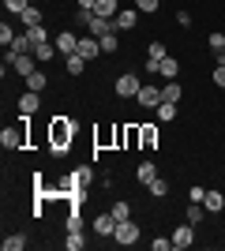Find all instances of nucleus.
Masks as SVG:
<instances>
[{"label": "nucleus", "instance_id": "obj_23", "mask_svg": "<svg viewBox=\"0 0 225 251\" xmlns=\"http://www.w3.org/2000/svg\"><path fill=\"white\" fill-rule=\"evenodd\" d=\"M64 232H83V214H79V210H68V218H64Z\"/></svg>", "mask_w": 225, "mask_h": 251}, {"label": "nucleus", "instance_id": "obj_41", "mask_svg": "<svg viewBox=\"0 0 225 251\" xmlns=\"http://www.w3.org/2000/svg\"><path fill=\"white\" fill-rule=\"evenodd\" d=\"M94 23V11H83V8H75V26H90Z\"/></svg>", "mask_w": 225, "mask_h": 251}, {"label": "nucleus", "instance_id": "obj_3", "mask_svg": "<svg viewBox=\"0 0 225 251\" xmlns=\"http://www.w3.org/2000/svg\"><path fill=\"white\" fill-rule=\"evenodd\" d=\"M139 236H143V229H139V225H135L131 218H124V221H117L113 244H120V248H131V244H139Z\"/></svg>", "mask_w": 225, "mask_h": 251}, {"label": "nucleus", "instance_id": "obj_40", "mask_svg": "<svg viewBox=\"0 0 225 251\" xmlns=\"http://www.w3.org/2000/svg\"><path fill=\"white\" fill-rule=\"evenodd\" d=\"M210 79H214V86H218V90H225V60H218V68L210 72Z\"/></svg>", "mask_w": 225, "mask_h": 251}, {"label": "nucleus", "instance_id": "obj_4", "mask_svg": "<svg viewBox=\"0 0 225 251\" xmlns=\"http://www.w3.org/2000/svg\"><path fill=\"white\" fill-rule=\"evenodd\" d=\"M169 236H173V251H188L195 244V225H192V221H184V225H176Z\"/></svg>", "mask_w": 225, "mask_h": 251}, {"label": "nucleus", "instance_id": "obj_11", "mask_svg": "<svg viewBox=\"0 0 225 251\" xmlns=\"http://www.w3.org/2000/svg\"><path fill=\"white\" fill-rule=\"evenodd\" d=\"M86 30L94 34V38H105V34H117V23H113V19H105V15H98V11H94V23H90Z\"/></svg>", "mask_w": 225, "mask_h": 251}, {"label": "nucleus", "instance_id": "obj_44", "mask_svg": "<svg viewBox=\"0 0 225 251\" xmlns=\"http://www.w3.org/2000/svg\"><path fill=\"white\" fill-rule=\"evenodd\" d=\"M98 0H75V8H83V11H94Z\"/></svg>", "mask_w": 225, "mask_h": 251}, {"label": "nucleus", "instance_id": "obj_9", "mask_svg": "<svg viewBox=\"0 0 225 251\" xmlns=\"http://www.w3.org/2000/svg\"><path fill=\"white\" fill-rule=\"evenodd\" d=\"M139 15H143V11L135 8V4H128V8L117 11V19H113V23H117V30H135V26H139Z\"/></svg>", "mask_w": 225, "mask_h": 251}, {"label": "nucleus", "instance_id": "obj_31", "mask_svg": "<svg viewBox=\"0 0 225 251\" xmlns=\"http://www.w3.org/2000/svg\"><path fill=\"white\" fill-rule=\"evenodd\" d=\"M124 147L139 150V124H128V131H124Z\"/></svg>", "mask_w": 225, "mask_h": 251}, {"label": "nucleus", "instance_id": "obj_42", "mask_svg": "<svg viewBox=\"0 0 225 251\" xmlns=\"http://www.w3.org/2000/svg\"><path fill=\"white\" fill-rule=\"evenodd\" d=\"M188 199H192V202H203L206 199V188H203V184H192V188H188Z\"/></svg>", "mask_w": 225, "mask_h": 251}, {"label": "nucleus", "instance_id": "obj_25", "mask_svg": "<svg viewBox=\"0 0 225 251\" xmlns=\"http://www.w3.org/2000/svg\"><path fill=\"white\" fill-rule=\"evenodd\" d=\"M206 45H210V52H214V56H225V34H222V30L210 34V38H206Z\"/></svg>", "mask_w": 225, "mask_h": 251}, {"label": "nucleus", "instance_id": "obj_18", "mask_svg": "<svg viewBox=\"0 0 225 251\" xmlns=\"http://www.w3.org/2000/svg\"><path fill=\"white\" fill-rule=\"evenodd\" d=\"M154 176H158V165H154V161H139V165H135V180H139V184H150Z\"/></svg>", "mask_w": 225, "mask_h": 251}, {"label": "nucleus", "instance_id": "obj_33", "mask_svg": "<svg viewBox=\"0 0 225 251\" xmlns=\"http://www.w3.org/2000/svg\"><path fill=\"white\" fill-rule=\"evenodd\" d=\"M98 42H101V52H105V56H113V52L120 49V38H117V34H105V38H98Z\"/></svg>", "mask_w": 225, "mask_h": 251}, {"label": "nucleus", "instance_id": "obj_24", "mask_svg": "<svg viewBox=\"0 0 225 251\" xmlns=\"http://www.w3.org/2000/svg\"><path fill=\"white\" fill-rule=\"evenodd\" d=\"M0 248H4V251H23V248H26V236H23V232H11V236H4Z\"/></svg>", "mask_w": 225, "mask_h": 251}, {"label": "nucleus", "instance_id": "obj_6", "mask_svg": "<svg viewBox=\"0 0 225 251\" xmlns=\"http://www.w3.org/2000/svg\"><path fill=\"white\" fill-rule=\"evenodd\" d=\"M161 101H165V98H161V86H147L143 83L139 94H135V105H139V109H158Z\"/></svg>", "mask_w": 225, "mask_h": 251}, {"label": "nucleus", "instance_id": "obj_7", "mask_svg": "<svg viewBox=\"0 0 225 251\" xmlns=\"http://www.w3.org/2000/svg\"><path fill=\"white\" fill-rule=\"evenodd\" d=\"M53 45L60 49V56H72V52H79V34H75V30H56Z\"/></svg>", "mask_w": 225, "mask_h": 251}, {"label": "nucleus", "instance_id": "obj_37", "mask_svg": "<svg viewBox=\"0 0 225 251\" xmlns=\"http://www.w3.org/2000/svg\"><path fill=\"white\" fill-rule=\"evenodd\" d=\"M135 8H139L143 15H158V8H161V0H135Z\"/></svg>", "mask_w": 225, "mask_h": 251}, {"label": "nucleus", "instance_id": "obj_39", "mask_svg": "<svg viewBox=\"0 0 225 251\" xmlns=\"http://www.w3.org/2000/svg\"><path fill=\"white\" fill-rule=\"evenodd\" d=\"M150 251H173V236H154V240H150Z\"/></svg>", "mask_w": 225, "mask_h": 251}, {"label": "nucleus", "instance_id": "obj_16", "mask_svg": "<svg viewBox=\"0 0 225 251\" xmlns=\"http://www.w3.org/2000/svg\"><path fill=\"white\" fill-rule=\"evenodd\" d=\"M158 75L169 83V79H176V75H180V64L173 60V56H165V60H158Z\"/></svg>", "mask_w": 225, "mask_h": 251}, {"label": "nucleus", "instance_id": "obj_1", "mask_svg": "<svg viewBox=\"0 0 225 251\" xmlns=\"http://www.w3.org/2000/svg\"><path fill=\"white\" fill-rule=\"evenodd\" d=\"M72 139H75V120L53 116V120H49V150H53V154H68Z\"/></svg>", "mask_w": 225, "mask_h": 251}, {"label": "nucleus", "instance_id": "obj_26", "mask_svg": "<svg viewBox=\"0 0 225 251\" xmlns=\"http://www.w3.org/2000/svg\"><path fill=\"white\" fill-rule=\"evenodd\" d=\"M147 191H150V195H154V199H165V195H169V184H165V180H161V176H154V180H150V184H147Z\"/></svg>", "mask_w": 225, "mask_h": 251}, {"label": "nucleus", "instance_id": "obj_32", "mask_svg": "<svg viewBox=\"0 0 225 251\" xmlns=\"http://www.w3.org/2000/svg\"><path fill=\"white\" fill-rule=\"evenodd\" d=\"M26 34H30L34 49H38V45H45V42H49V30H45V26H26Z\"/></svg>", "mask_w": 225, "mask_h": 251}, {"label": "nucleus", "instance_id": "obj_29", "mask_svg": "<svg viewBox=\"0 0 225 251\" xmlns=\"http://www.w3.org/2000/svg\"><path fill=\"white\" fill-rule=\"evenodd\" d=\"M26 8H30V0H4V11H8V15H15V19H19Z\"/></svg>", "mask_w": 225, "mask_h": 251}, {"label": "nucleus", "instance_id": "obj_35", "mask_svg": "<svg viewBox=\"0 0 225 251\" xmlns=\"http://www.w3.org/2000/svg\"><path fill=\"white\" fill-rule=\"evenodd\" d=\"M117 221H124V218H131V202L128 199H120V202H113V210H109Z\"/></svg>", "mask_w": 225, "mask_h": 251}, {"label": "nucleus", "instance_id": "obj_17", "mask_svg": "<svg viewBox=\"0 0 225 251\" xmlns=\"http://www.w3.org/2000/svg\"><path fill=\"white\" fill-rule=\"evenodd\" d=\"M203 206H206V214H222V210H225V195H222V191H206Z\"/></svg>", "mask_w": 225, "mask_h": 251}, {"label": "nucleus", "instance_id": "obj_30", "mask_svg": "<svg viewBox=\"0 0 225 251\" xmlns=\"http://www.w3.org/2000/svg\"><path fill=\"white\" fill-rule=\"evenodd\" d=\"M158 120H161V124L176 120V105H173V101H161V105H158Z\"/></svg>", "mask_w": 225, "mask_h": 251}, {"label": "nucleus", "instance_id": "obj_19", "mask_svg": "<svg viewBox=\"0 0 225 251\" xmlns=\"http://www.w3.org/2000/svg\"><path fill=\"white\" fill-rule=\"evenodd\" d=\"M19 23H23V30H26V26H42V8H38V4H30V8L19 15Z\"/></svg>", "mask_w": 225, "mask_h": 251}, {"label": "nucleus", "instance_id": "obj_36", "mask_svg": "<svg viewBox=\"0 0 225 251\" xmlns=\"http://www.w3.org/2000/svg\"><path fill=\"white\" fill-rule=\"evenodd\" d=\"M64 248H68V251H83V248H86V240H83V232H68V240H64Z\"/></svg>", "mask_w": 225, "mask_h": 251}, {"label": "nucleus", "instance_id": "obj_12", "mask_svg": "<svg viewBox=\"0 0 225 251\" xmlns=\"http://www.w3.org/2000/svg\"><path fill=\"white\" fill-rule=\"evenodd\" d=\"M158 147V124H139V150Z\"/></svg>", "mask_w": 225, "mask_h": 251}, {"label": "nucleus", "instance_id": "obj_15", "mask_svg": "<svg viewBox=\"0 0 225 251\" xmlns=\"http://www.w3.org/2000/svg\"><path fill=\"white\" fill-rule=\"evenodd\" d=\"M161 98H165V101H173V105H180V101H184V86L176 83V79H169V83L161 86Z\"/></svg>", "mask_w": 225, "mask_h": 251}, {"label": "nucleus", "instance_id": "obj_34", "mask_svg": "<svg viewBox=\"0 0 225 251\" xmlns=\"http://www.w3.org/2000/svg\"><path fill=\"white\" fill-rule=\"evenodd\" d=\"M147 56H150V60H165V56H169L165 42H150V45H147Z\"/></svg>", "mask_w": 225, "mask_h": 251}, {"label": "nucleus", "instance_id": "obj_10", "mask_svg": "<svg viewBox=\"0 0 225 251\" xmlns=\"http://www.w3.org/2000/svg\"><path fill=\"white\" fill-rule=\"evenodd\" d=\"M94 147H98V150H109V147H117V127L101 124V127L94 131Z\"/></svg>", "mask_w": 225, "mask_h": 251}, {"label": "nucleus", "instance_id": "obj_2", "mask_svg": "<svg viewBox=\"0 0 225 251\" xmlns=\"http://www.w3.org/2000/svg\"><path fill=\"white\" fill-rule=\"evenodd\" d=\"M34 116H19V124H11L0 131V147L4 150H26V127H30Z\"/></svg>", "mask_w": 225, "mask_h": 251}, {"label": "nucleus", "instance_id": "obj_13", "mask_svg": "<svg viewBox=\"0 0 225 251\" xmlns=\"http://www.w3.org/2000/svg\"><path fill=\"white\" fill-rule=\"evenodd\" d=\"M94 232L113 240V232H117V218H113V214H98V218H94Z\"/></svg>", "mask_w": 225, "mask_h": 251}, {"label": "nucleus", "instance_id": "obj_14", "mask_svg": "<svg viewBox=\"0 0 225 251\" xmlns=\"http://www.w3.org/2000/svg\"><path fill=\"white\" fill-rule=\"evenodd\" d=\"M98 52H101V42H98L94 34H90V38H79V56H83V60H98Z\"/></svg>", "mask_w": 225, "mask_h": 251}, {"label": "nucleus", "instance_id": "obj_5", "mask_svg": "<svg viewBox=\"0 0 225 251\" xmlns=\"http://www.w3.org/2000/svg\"><path fill=\"white\" fill-rule=\"evenodd\" d=\"M139 75H135V72H124V75H120V79H117V86H113V90H117V98H124V101H128V98H135V94H139Z\"/></svg>", "mask_w": 225, "mask_h": 251}, {"label": "nucleus", "instance_id": "obj_27", "mask_svg": "<svg viewBox=\"0 0 225 251\" xmlns=\"http://www.w3.org/2000/svg\"><path fill=\"white\" fill-rule=\"evenodd\" d=\"M15 34H19V30H15V26H11L8 19L0 23V45H4V49H11V42H15Z\"/></svg>", "mask_w": 225, "mask_h": 251}, {"label": "nucleus", "instance_id": "obj_43", "mask_svg": "<svg viewBox=\"0 0 225 251\" xmlns=\"http://www.w3.org/2000/svg\"><path fill=\"white\" fill-rule=\"evenodd\" d=\"M176 23H180V26H192V11H176Z\"/></svg>", "mask_w": 225, "mask_h": 251}, {"label": "nucleus", "instance_id": "obj_28", "mask_svg": "<svg viewBox=\"0 0 225 251\" xmlns=\"http://www.w3.org/2000/svg\"><path fill=\"white\" fill-rule=\"evenodd\" d=\"M34 56H38V60H56V56H60V49H56L53 42H45V45H38V49H34Z\"/></svg>", "mask_w": 225, "mask_h": 251}, {"label": "nucleus", "instance_id": "obj_20", "mask_svg": "<svg viewBox=\"0 0 225 251\" xmlns=\"http://www.w3.org/2000/svg\"><path fill=\"white\" fill-rule=\"evenodd\" d=\"M45 86H49V75H45L42 68H38V72H30V75H26V90H38V94H42Z\"/></svg>", "mask_w": 225, "mask_h": 251}, {"label": "nucleus", "instance_id": "obj_22", "mask_svg": "<svg viewBox=\"0 0 225 251\" xmlns=\"http://www.w3.org/2000/svg\"><path fill=\"white\" fill-rule=\"evenodd\" d=\"M98 15H105V19H117V11H120V0H98L94 4Z\"/></svg>", "mask_w": 225, "mask_h": 251}, {"label": "nucleus", "instance_id": "obj_8", "mask_svg": "<svg viewBox=\"0 0 225 251\" xmlns=\"http://www.w3.org/2000/svg\"><path fill=\"white\" fill-rule=\"evenodd\" d=\"M15 109H19V116H34L42 109V94H38V90H23L19 101H15Z\"/></svg>", "mask_w": 225, "mask_h": 251}, {"label": "nucleus", "instance_id": "obj_21", "mask_svg": "<svg viewBox=\"0 0 225 251\" xmlns=\"http://www.w3.org/2000/svg\"><path fill=\"white\" fill-rule=\"evenodd\" d=\"M64 68H68V75H75V79H79V75L86 72V60L79 56V52H72V56H64Z\"/></svg>", "mask_w": 225, "mask_h": 251}, {"label": "nucleus", "instance_id": "obj_38", "mask_svg": "<svg viewBox=\"0 0 225 251\" xmlns=\"http://www.w3.org/2000/svg\"><path fill=\"white\" fill-rule=\"evenodd\" d=\"M68 184H83V188H90V169H86V165H83V169H75Z\"/></svg>", "mask_w": 225, "mask_h": 251}]
</instances>
